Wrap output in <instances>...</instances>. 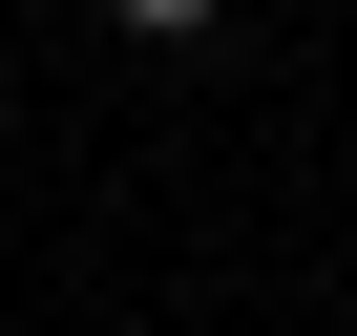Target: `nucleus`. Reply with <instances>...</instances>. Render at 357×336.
<instances>
[{"instance_id":"f257e3e1","label":"nucleus","mask_w":357,"mask_h":336,"mask_svg":"<svg viewBox=\"0 0 357 336\" xmlns=\"http://www.w3.org/2000/svg\"><path fill=\"white\" fill-rule=\"evenodd\" d=\"M105 22H126V43H211L231 0H105Z\"/></svg>"}]
</instances>
